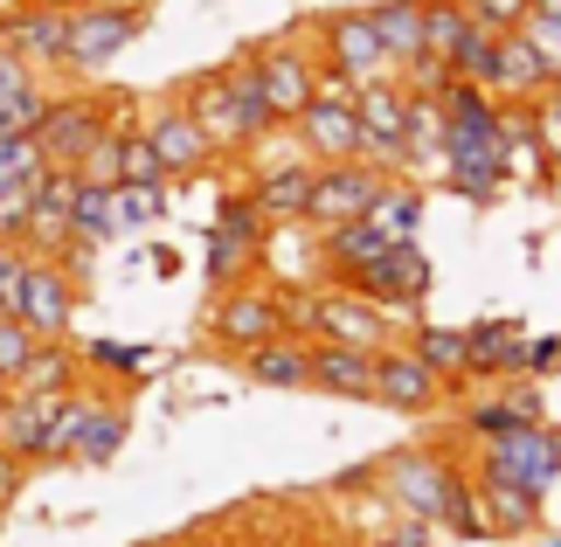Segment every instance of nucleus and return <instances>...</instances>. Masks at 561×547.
Masks as SVG:
<instances>
[{
    "instance_id": "obj_1",
    "label": "nucleus",
    "mask_w": 561,
    "mask_h": 547,
    "mask_svg": "<svg viewBox=\"0 0 561 547\" xmlns=\"http://www.w3.org/2000/svg\"><path fill=\"white\" fill-rule=\"evenodd\" d=\"M181 104L194 112V125L208 133L215 152H250L256 139L277 133V118H271V104H264V91H256V77H250L243 56L222 62V70L187 77L181 83Z\"/></svg>"
},
{
    "instance_id": "obj_2",
    "label": "nucleus",
    "mask_w": 561,
    "mask_h": 547,
    "mask_svg": "<svg viewBox=\"0 0 561 547\" xmlns=\"http://www.w3.org/2000/svg\"><path fill=\"white\" fill-rule=\"evenodd\" d=\"M375 486H381V499L402 520L444 527L450 506H458L465 486H471V465H465V457H450V451H437V444H409V451H396V457H381V465H375Z\"/></svg>"
},
{
    "instance_id": "obj_3",
    "label": "nucleus",
    "mask_w": 561,
    "mask_h": 547,
    "mask_svg": "<svg viewBox=\"0 0 561 547\" xmlns=\"http://www.w3.org/2000/svg\"><path fill=\"white\" fill-rule=\"evenodd\" d=\"M125 436H133V415H125L112 396H98L91 381H77L70 396H62V409H56V430H49V444H56V465L104 471V465H118Z\"/></svg>"
},
{
    "instance_id": "obj_4",
    "label": "nucleus",
    "mask_w": 561,
    "mask_h": 547,
    "mask_svg": "<svg viewBox=\"0 0 561 547\" xmlns=\"http://www.w3.org/2000/svg\"><path fill=\"white\" fill-rule=\"evenodd\" d=\"M291 333H306L312 346L327 340V346H368V354H381L388 340H402L396 326H388V312L375 298H360L354 284H327V292H306L298 298L291 292Z\"/></svg>"
},
{
    "instance_id": "obj_5",
    "label": "nucleus",
    "mask_w": 561,
    "mask_h": 547,
    "mask_svg": "<svg viewBox=\"0 0 561 547\" xmlns=\"http://www.w3.org/2000/svg\"><path fill=\"white\" fill-rule=\"evenodd\" d=\"M118 118H133V98L125 91H49V112L35 125V146L49 167H77Z\"/></svg>"
},
{
    "instance_id": "obj_6",
    "label": "nucleus",
    "mask_w": 561,
    "mask_h": 547,
    "mask_svg": "<svg viewBox=\"0 0 561 547\" xmlns=\"http://www.w3.org/2000/svg\"><path fill=\"white\" fill-rule=\"evenodd\" d=\"M153 8L146 0H83L70 8V42H62V70L70 77H104L112 62L146 35Z\"/></svg>"
},
{
    "instance_id": "obj_7",
    "label": "nucleus",
    "mask_w": 561,
    "mask_h": 547,
    "mask_svg": "<svg viewBox=\"0 0 561 547\" xmlns=\"http://www.w3.org/2000/svg\"><path fill=\"white\" fill-rule=\"evenodd\" d=\"M208 346L215 354H236L243 361L250 346H264L277 333H291V292H271V284H229V292H215L208 305Z\"/></svg>"
},
{
    "instance_id": "obj_8",
    "label": "nucleus",
    "mask_w": 561,
    "mask_h": 547,
    "mask_svg": "<svg viewBox=\"0 0 561 547\" xmlns=\"http://www.w3.org/2000/svg\"><path fill=\"white\" fill-rule=\"evenodd\" d=\"M340 284H354L360 298H375L381 312H388V326L409 340V326L423 319V298H430V284H437V271H430V257L416 250V243H388L375 264H360V271H347Z\"/></svg>"
},
{
    "instance_id": "obj_9",
    "label": "nucleus",
    "mask_w": 561,
    "mask_h": 547,
    "mask_svg": "<svg viewBox=\"0 0 561 547\" xmlns=\"http://www.w3.org/2000/svg\"><path fill=\"white\" fill-rule=\"evenodd\" d=\"M291 133L312 160H360V83H347L333 62H319V91L291 118Z\"/></svg>"
},
{
    "instance_id": "obj_10",
    "label": "nucleus",
    "mask_w": 561,
    "mask_h": 547,
    "mask_svg": "<svg viewBox=\"0 0 561 547\" xmlns=\"http://www.w3.org/2000/svg\"><path fill=\"white\" fill-rule=\"evenodd\" d=\"M243 62H250V77H256V91H264L277 125H291L312 104V91H319V56L306 49V42H291V35L256 42V49H243Z\"/></svg>"
},
{
    "instance_id": "obj_11",
    "label": "nucleus",
    "mask_w": 561,
    "mask_h": 547,
    "mask_svg": "<svg viewBox=\"0 0 561 547\" xmlns=\"http://www.w3.org/2000/svg\"><path fill=\"white\" fill-rule=\"evenodd\" d=\"M312 35H319V62H333L347 83H388V77H396V62H388L368 8H333V14H319Z\"/></svg>"
},
{
    "instance_id": "obj_12",
    "label": "nucleus",
    "mask_w": 561,
    "mask_h": 547,
    "mask_svg": "<svg viewBox=\"0 0 561 547\" xmlns=\"http://www.w3.org/2000/svg\"><path fill=\"white\" fill-rule=\"evenodd\" d=\"M479 465L520 478V486H534V492H554L561 486V430L548 423V415L541 423H513V430H500V436L479 444Z\"/></svg>"
},
{
    "instance_id": "obj_13",
    "label": "nucleus",
    "mask_w": 561,
    "mask_h": 547,
    "mask_svg": "<svg viewBox=\"0 0 561 547\" xmlns=\"http://www.w3.org/2000/svg\"><path fill=\"white\" fill-rule=\"evenodd\" d=\"M396 181L368 160H319L312 167V202H306V229H333V223H354V215L375 208V194Z\"/></svg>"
},
{
    "instance_id": "obj_14",
    "label": "nucleus",
    "mask_w": 561,
    "mask_h": 547,
    "mask_svg": "<svg viewBox=\"0 0 561 547\" xmlns=\"http://www.w3.org/2000/svg\"><path fill=\"white\" fill-rule=\"evenodd\" d=\"M139 133L153 139L160 167H167V187H181V181H194V173H202L208 160H222V152L208 146V133H202V125H194V112H187L181 98H160L153 112L139 118Z\"/></svg>"
},
{
    "instance_id": "obj_15",
    "label": "nucleus",
    "mask_w": 561,
    "mask_h": 547,
    "mask_svg": "<svg viewBox=\"0 0 561 547\" xmlns=\"http://www.w3.org/2000/svg\"><path fill=\"white\" fill-rule=\"evenodd\" d=\"M14 319H28L35 340H70L77 333V271L62 264V257H42L35 250L28 292H21V312Z\"/></svg>"
},
{
    "instance_id": "obj_16",
    "label": "nucleus",
    "mask_w": 561,
    "mask_h": 547,
    "mask_svg": "<svg viewBox=\"0 0 561 547\" xmlns=\"http://www.w3.org/2000/svg\"><path fill=\"white\" fill-rule=\"evenodd\" d=\"M444 396H450L444 375H430L423 354H416L409 340H388L381 354H375V402H381V409H396V415H430Z\"/></svg>"
},
{
    "instance_id": "obj_17",
    "label": "nucleus",
    "mask_w": 561,
    "mask_h": 547,
    "mask_svg": "<svg viewBox=\"0 0 561 547\" xmlns=\"http://www.w3.org/2000/svg\"><path fill=\"white\" fill-rule=\"evenodd\" d=\"M402 133H409V91L396 77L360 83V160L381 173H402Z\"/></svg>"
},
{
    "instance_id": "obj_18",
    "label": "nucleus",
    "mask_w": 561,
    "mask_h": 547,
    "mask_svg": "<svg viewBox=\"0 0 561 547\" xmlns=\"http://www.w3.org/2000/svg\"><path fill=\"white\" fill-rule=\"evenodd\" d=\"M471 492H479V506H485V520H492V540H527V534H541L548 492H534V486H520V478L479 465V457H471Z\"/></svg>"
},
{
    "instance_id": "obj_19",
    "label": "nucleus",
    "mask_w": 561,
    "mask_h": 547,
    "mask_svg": "<svg viewBox=\"0 0 561 547\" xmlns=\"http://www.w3.org/2000/svg\"><path fill=\"white\" fill-rule=\"evenodd\" d=\"M56 409L62 396H35V388H8V402H0V451L21 457V465H56V444H49V430H56Z\"/></svg>"
},
{
    "instance_id": "obj_20",
    "label": "nucleus",
    "mask_w": 561,
    "mask_h": 547,
    "mask_svg": "<svg viewBox=\"0 0 561 547\" xmlns=\"http://www.w3.org/2000/svg\"><path fill=\"white\" fill-rule=\"evenodd\" d=\"M312 152H298V160H250V194H256V208L271 215V229H285V223H306V202H312Z\"/></svg>"
},
{
    "instance_id": "obj_21",
    "label": "nucleus",
    "mask_w": 561,
    "mask_h": 547,
    "mask_svg": "<svg viewBox=\"0 0 561 547\" xmlns=\"http://www.w3.org/2000/svg\"><path fill=\"white\" fill-rule=\"evenodd\" d=\"M554 146H548V118L534 104H506V181L513 187H548L554 181Z\"/></svg>"
},
{
    "instance_id": "obj_22",
    "label": "nucleus",
    "mask_w": 561,
    "mask_h": 547,
    "mask_svg": "<svg viewBox=\"0 0 561 547\" xmlns=\"http://www.w3.org/2000/svg\"><path fill=\"white\" fill-rule=\"evenodd\" d=\"M465 340H471L465 388H471V381H506V375H520V354H527V326H520V319H479V326H465Z\"/></svg>"
},
{
    "instance_id": "obj_23",
    "label": "nucleus",
    "mask_w": 561,
    "mask_h": 547,
    "mask_svg": "<svg viewBox=\"0 0 561 547\" xmlns=\"http://www.w3.org/2000/svg\"><path fill=\"white\" fill-rule=\"evenodd\" d=\"M485 91L500 98V104H534V98H548V70H541V56L527 49V35H520V29L492 42V70H485Z\"/></svg>"
},
{
    "instance_id": "obj_24",
    "label": "nucleus",
    "mask_w": 561,
    "mask_h": 547,
    "mask_svg": "<svg viewBox=\"0 0 561 547\" xmlns=\"http://www.w3.org/2000/svg\"><path fill=\"white\" fill-rule=\"evenodd\" d=\"M541 415H548L541 409V381H534V375H506L492 402H471L465 409V436H471V444H485V436H500L513 423H541Z\"/></svg>"
},
{
    "instance_id": "obj_25",
    "label": "nucleus",
    "mask_w": 561,
    "mask_h": 547,
    "mask_svg": "<svg viewBox=\"0 0 561 547\" xmlns=\"http://www.w3.org/2000/svg\"><path fill=\"white\" fill-rule=\"evenodd\" d=\"M319 396H340V402H375V354L368 346H312V381Z\"/></svg>"
},
{
    "instance_id": "obj_26",
    "label": "nucleus",
    "mask_w": 561,
    "mask_h": 547,
    "mask_svg": "<svg viewBox=\"0 0 561 547\" xmlns=\"http://www.w3.org/2000/svg\"><path fill=\"white\" fill-rule=\"evenodd\" d=\"M243 375L256 388H306L312 381V340L306 333H277L264 346H250V354H243Z\"/></svg>"
},
{
    "instance_id": "obj_27",
    "label": "nucleus",
    "mask_w": 561,
    "mask_h": 547,
    "mask_svg": "<svg viewBox=\"0 0 561 547\" xmlns=\"http://www.w3.org/2000/svg\"><path fill=\"white\" fill-rule=\"evenodd\" d=\"M409 346H416L423 367H430V375H444V388L458 396V388H465V361H471L465 326H430V319H416V326H409Z\"/></svg>"
},
{
    "instance_id": "obj_28",
    "label": "nucleus",
    "mask_w": 561,
    "mask_h": 547,
    "mask_svg": "<svg viewBox=\"0 0 561 547\" xmlns=\"http://www.w3.org/2000/svg\"><path fill=\"white\" fill-rule=\"evenodd\" d=\"M423 181H409V173H396L381 194H375V208H368V223L388 236V243H416V229H423Z\"/></svg>"
},
{
    "instance_id": "obj_29",
    "label": "nucleus",
    "mask_w": 561,
    "mask_h": 547,
    "mask_svg": "<svg viewBox=\"0 0 561 547\" xmlns=\"http://www.w3.org/2000/svg\"><path fill=\"white\" fill-rule=\"evenodd\" d=\"M77 381H83V354L70 340H35L28 367L14 375V388H35V396H70Z\"/></svg>"
},
{
    "instance_id": "obj_30",
    "label": "nucleus",
    "mask_w": 561,
    "mask_h": 547,
    "mask_svg": "<svg viewBox=\"0 0 561 547\" xmlns=\"http://www.w3.org/2000/svg\"><path fill=\"white\" fill-rule=\"evenodd\" d=\"M368 14H375V35H381V49L402 77V62L423 56V0H375Z\"/></svg>"
},
{
    "instance_id": "obj_31",
    "label": "nucleus",
    "mask_w": 561,
    "mask_h": 547,
    "mask_svg": "<svg viewBox=\"0 0 561 547\" xmlns=\"http://www.w3.org/2000/svg\"><path fill=\"white\" fill-rule=\"evenodd\" d=\"M256 243H243V236H229V229H215L208 223V257H202V277H208V292H229V284H243L256 271Z\"/></svg>"
},
{
    "instance_id": "obj_32",
    "label": "nucleus",
    "mask_w": 561,
    "mask_h": 547,
    "mask_svg": "<svg viewBox=\"0 0 561 547\" xmlns=\"http://www.w3.org/2000/svg\"><path fill=\"white\" fill-rule=\"evenodd\" d=\"M70 243H118V194L104 181H83L77 194V215H70Z\"/></svg>"
},
{
    "instance_id": "obj_33",
    "label": "nucleus",
    "mask_w": 561,
    "mask_h": 547,
    "mask_svg": "<svg viewBox=\"0 0 561 547\" xmlns=\"http://www.w3.org/2000/svg\"><path fill=\"white\" fill-rule=\"evenodd\" d=\"M471 29H479V21H471L465 0H423V49L430 56H458Z\"/></svg>"
},
{
    "instance_id": "obj_34",
    "label": "nucleus",
    "mask_w": 561,
    "mask_h": 547,
    "mask_svg": "<svg viewBox=\"0 0 561 547\" xmlns=\"http://www.w3.org/2000/svg\"><path fill=\"white\" fill-rule=\"evenodd\" d=\"M118 236H139L167 215V181H118Z\"/></svg>"
},
{
    "instance_id": "obj_35",
    "label": "nucleus",
    "mask_w": 561,
    "mask_h": 547,
    "mask_svg": "<svg viewBox=\"0 0 561 547\" xmlns=\"http://www.w3.org/2000/svg\"><path fill=\"white\" fill-rule=\"evenodd\" d=\"M215 229H229V236H243V243H256L264 250L271 243V215L256 208V194L250 187H229L222 202H215Z\"/></svg>"
},
{
    "instance_id": "obj_36",
    "label": "nucleus",
    "mask_w": 561,
    "mask_h": 547,
    "mask_svg": "<svg viewBox=\"0 0 561 547\" xmlns=\"http://www.w3.org/2000/svg\"><path fill=\"white\" fill-rule=\"evenodd\" d=\"M520 35H527V49L541 56V70H548V83H554V77H561V0H534L527 21H520Z\"/></svg>"
},
{
    "instance_id": "obj_37",
    "label": "nucleus",
    "mask_w": 561,
    "mask_h": 547,
    "mask_svg": "<svg viewBox=\"0 0 561 547\" xmlns=\"http://www.w3.org/2000/svg\"><path fill=\"white\" fill-rule=\"evenodd\" d=\"M118 181H167V167H160L153 139L139 133V118L118 125Z\"/></svg>"
},
{
    "instance_id": "obj_38",
    "label": "nucleus",
    "mask_w": 561,
    "mask_h": 547,
    "mask_svg": "<svg viewBox=\"0 0 561 547\" xmlns=\"http://www.w3.org/2000/svg\"><path fill=\"white\" fill-rule=\"evenodd\" d=\"M42 112H49V91H42V77L21 83V91H8V98H0V139H8V133H35Z\"/></svg>"
},
{
    "instance_id": "obj_39",
    "label": "nucleus",
    "mask_w": 561,
    "mask_h": 547,
    "mask_svg": "<svg viewBox=\"0 0 561 547\" xmlns=\"http://www.w3.org/2000/svg\"><path fill=\"white\" fill-rule=\"evenodd\" d=\"M42 167H49V160H42L35 133H8V139H0V187H8V181H35Z\"/></svg>"
},
{
    "instance_id": "obj_40",
    "label": "nucleus",
    "mask_w": 561,
    "mask_h": 547,
    "mask_svg": "<svg viewBox=\"0 0 561 547\" xmlns=\"http://www.w3.org/2000/svg\"><path fill=\"white\" fill-rule=\"evenodd\" d=\"M450 77H458V70H450V56H430V49H423L416 62H402L396 83H402V91H416V98H444Z\"/></svg>"
},
{
    "instance_id": "obj_41",
    "label": "nucleus",
    "mask_w": 561,
    "mask_h": 547,
    "mask_svg": "<svg viewBox=\"0 0 561 547\" xmlns=\"http://www.w3.org/2000/svg\"><path fill=\"white\" fill-rule=\"evenodd\" d=\"M146 361H153V354H146V346H112V340H91V346H83V367H98V375H146Z\"/></svg>"
},
{
    "instance_id": "obj_42",
    "label": "nucleus",
    "mask_w": 561,
    "mask_h": 547,
    "mask_svg": "<svg viewBox=\"0 0 561 547\" xmlns=\"http://www.w3.org/2000/svg\"><path fill=\"white\" fill-rule=\"evenodd\" d=\"M28 243H0V312H21V292H28Z\"/></svg>"
},
{
    "instance_id": "obj_43",
    "label": "nucleus",
    "mask_w": 561,
    "mask_h": 547,
    "mask_svg": "<svg viewBox=\"0 0 561 547\" xmlns=\"http://www.w3.org/2000/svg\"><path fill=\"white\" fill-rule=\"evenodd\" d=\"M28 354H35V333H28V319H14V312H0V375H21L28 367Z\"/></svg>"
},
{
    "instance_id": "obj_44",
    "label": "nucleus",
    "mask_w": 561,
    "mask_h": 547,
    "mask_svg": "<svg viewBox=\"0 0 561 547\" xmlns=\"http://www.w3.org/2000/svg\"><path fill=\"white\" fill-rule=\"evenodd\" d=\"M471 8V21H479V29H492V35H513L527 21V8L534 0H465Z\"/></svg>"
},
{
    "instance_id": "obj_45",
    "label": "nucleus",
    "mask_w": 561,
    "mask_h": 547,
    "mask_svg": "<svg viewBox=\"0 0 561 547\" xmlns=\"http://www.w3.org/2000/svg\"><path fill=\"white\" fill-rule=\"evenodd\" d=\"M554 367H561V333H541V340H534V333H527V354H520V375H534V381H541V375H554Z\"/></svg>"
},
{
    "instance_id": "obj_46",
    "label": "nucleus",
    "mask_w": 561,
    "mask_h": 547,
    "mask_svg": "<svg viewBox=\"0 0 561 547\" xmlns=\"http://www.w3.org/2000/svg\"><path fill=\"white\" fill-rule=\"evenodd\" d=\"M368 547H430V527H423V520H402V527H388V534H375Z\"/></svg>"
},
{
    "instance_id": "obj_47",
    "label": "nucleus",
    "mask_w": 561,
    "mask_h": 547,
    "mask_svg": "<svg viewBox=\"0 0 561 547\" xmlns=\"http://www.w3.org/2000/svg\"><path fill=\"white\" fill-rule=\"evenodd\" d=\"M21 486H28V465H21V457H8V451H0V513L14 506V492H21Z\"/></svg>"
},
{
    "instance_id": "obj_48",
    "label": "nucleus",
    "mask_w": 561,
    "mask_h": 547,
    "mask_svg": "<svg viewBox=\"0 0 561 547\" xmlns=\"http://www.w3.org/2000/svg\"><path fill=\"white\" fill-rule=\"evenodd\" d=\"M21 83H35V70H28V62H21L14 49H0V98L21 91Z\"/></svg>"
},
{
    "instance_id": "obj_49",
    "label": "nucleus",
    "mask_w": 561,
    "mask_h": 547,
    "mask_svg": "<svg viewBox=\"0 0 561 547\" xmlns=\"http://www.w3.org/2000/svg\"><path fill=\"white\" fill-rule=\"evenodd\" d=\"M174 547H215V534H181Z\"/></svg>"
},
{
    "instance_id": "obj_50",
    "label": "nucleus",
    "mask_w": 561,
    "mask_h": 547,
    "mask_svg": "<svg viewBox=\"0 0 561 547\" xmlns=\"http://www.w3.org/2000/svg\"><path fill=\"white\" fill-rule=\"evenodd\" d=\"M548 146H554V160H561V118H548Z\"/></svg>"
},
{
    "instance_id": "obj_51",
    "label": "nucleus",
    "mask_w": 561,
    "mask_h": 547,
    "mask_svg": "<svg viewBox=\"0 0 561 547\" xmlns=\"http://www.w3.org/2000/svg\"><path fill=\"white\" fill-rule=\"evenodd\" d=\"M35 8H62V14H70V8H83V0H35Z\"/></svg>"
},
{
    "instance_id": "obj_52",
    "label": "nucleus",
    "mask_w": 561,
    "mask_h": 547,
    "mask_svg": "<svg viewBox=\"0 0 561 547\" xmlns=\"http://www.w3.org/2000/svg\"><path fill=\"white\" fill-rule=\"evenodd\" d=\"M8 388H14V381H8V375H0V402H8Z\"/></svg>"
},
{
    "instance_id": "obj_53",
    "label": "nucleus",
    "mask_w": 561,
    "mask_h": 547,
    "mask_svg": "<svg viewBox=\"0 0 561 547\" xmlns=\"http://www.w3.org/2000/svg\"><path fill=\"white\" fill-rule=\"evenodd\" d=\"M541 547H561V534H548V540H541Z\"/></svg>"
}]
</instances>
